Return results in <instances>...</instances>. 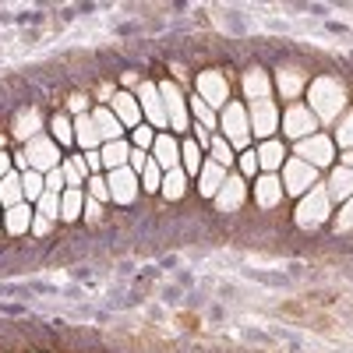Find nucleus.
I'll return each instance as SVG.
<instances>
[{"mask_svg": "<svg viewBox=\"0 0 353 353\" xmlns=\"http://www.w3.org/2000/svg\"><path fill=\"white\" fill-rule=\"evenodd\" d=\"M152 163H156L163 173L181 166V138L170 134V131H159V134H156V145H152Z\"/></svg>", "mask_w": 353, "mask_h": 353, "instance_id": "obj_15", "label": "nucleus"}, {"mask_svg": "<svg viewBox=\"0 0 353 353\" xmlns=\"http://www.w3.org/2000/svg\"><path fill=\"white\" fill-rule=\"evenodd\" d=\"M32 216H36V209L28 201H21V205H14V209L4 212V230L11 233V237H21V233L32 230Z\"/></svg>", "mask_w": 353, "mask_h": 353, "instance_id": "obj_24", "label": "nucleus"}, {"mask_svg": "<svg viewBox=\"0 0 353 353\" xmlns=\"http://www.w3.org/2000/svg\"><path fill=\"white\" fill-rule=\"evenodd\" d=\"M110 110H113V117L124 124V131L131 128H141V106H138V96L134 92H117L113 99H110Z\"/></svg>", "mask_w": 353, "mask_h": 353, "instance_id": "obj_16", "label": "nucleus"}, {"mask_svg": "<svg viewBox=\"0 0 353 353\" xmlns=\"http://www.w3.org/2000/svg\"><path fill=\"white\" fill-rule=\"evenodd\" d=\"M343 166H350V170H353V149H350V152H343Z\"/></svg>", "mask_w": 353, "mask_h": 353, "instance_id": "obj_51", "label": "nucleus"}, {"mask_svg": "<svg viewBox=\"0 0 353 353\" xmlns=\"http://www.w3.org/2000/svg\"><path fill=\"white\" fill-rule=\"evenodd\" d=\"M279 106L272 103V99H261V103H251L248 106V121H251V138H258V141H269V138H276V131H279Z\"/></svg>", "mask_w": 353, "mask_h": 353, "instance_id": "obj_8", "label": "nucleus"}, {"mask_svg": "<svg viewBox=\"0 0 353 353\" xmlns=\"http://www.w3.org/2000/svg\"><path fill=\"white\" fill-rule=\"evenodd\" d=\"M156 134H159V131H152L149 124H141V128H134V131H131V149H141V152H152V145H156Z\"/></svg>", "mask_w": 353, "mask_h": 353, "instance_id": "obj_37", "label": "nucleus"}, {"mask_svg": "<svg viewBox=\"0 0 353 353\" xmlns=\"http://www.w3.org/2000/svg\"><path fill=\"white\" fill-rule=\"evenodd\" d=\"M279 181H283V191L290 194V198H304L314 184H318V170L314 166H307L304 159H286L283 163V170H279Z\"/></svg>", "mask_w": 353, "mask_h": 353, "instance_id": "obj_6", "label": "nucleus"}, {"mask_svg": "<svg viewBox=\"0 0 353 353\" xmlns=\"http://www.w3.org/2000/svg\"><path fill=\"white\" fill-rule=\"evenodd\" d=\"M307 96H311V113L318 117V124H332L343 117L346 106V85L339 78H314L307 85Z\"/></svg>", "mask_w": 353, "mask_h": 353, "instance_id": "obj_1", "label": "nucleus"}, {"mask_svg": "<svg viewBox=\"0 0 353 353\" xmlns=\"http://www.w3.org/2000/svg\"><path fill=\"white\" fill-rule=\"evenodd\" d=\"M244 198H248V181L241 173H226V184L219 188V194L212 201H216L219 212H233V209H241V205H244Z\"/></svg>", "mask_w": 353, "mask_h": 353, "instance_id": "obj_13", "label": "nucleus"}, {"mask_svg": "<svg viewBox=\"0 0 353 353\" xmlns=\"http://www.w3.org/2000/svg\"><path fill=\"white\" fill-rule=\"evenodd\" d=\"M134 96H138L141 117H149V128H152V131L170 128V121H166V106H163V96H159V85H156V81H141Z\"/></svg>", "mask_w": 353, "mask_h": 353, "instance_id": "obj_10", "label": "nucleus"}, {"mask_svg": "<svg viewBox=\"0 0 353 353\" xmlns=\"http://www.w3.org/2000/svg\"><path fill=\"white\" fill-rule=\"evenodd\" d=\"M279 128H283V134H286V138L304 141V138H311V134L318 131V117L311 113V106L290 103V106H286V113L279 117Z\"/></svg>", "mask_w": 353, "mask_h": 353, "instance_id": "obj_7", "label": "nucleus"}, {"mask_svg": "<svg viewBox=\"0 0 353 353\" xmlns=\"http://www.w3.org/2000/svg\"><path fill=\"white\" fill-rule=\"evenodd\" d=\"M194 81H198V99L209 110H216V106L223 110L230 103V81H226L223 71H201Z\"/></svg>", "mask_w": 353, "mask_h": 353, "instance_id": "obj_11", "label": "nucleus"}, {"mask_svg": "<svg viewBox=\"0 0 353 353\" xmlns=\"http://www.w3.org/2000/svg\"><path fill=\"white\" fill-rule=\"evenodd\" d=\"M188 110L194 113V121H198V124H201L205 131H212V128L219 124V113H216V110H209V106H205V103H201L198 96H194V99L188 103Z\"/></svg>", "mask_w": 353, "mask_h": 353, "instance_id": "obj_36", "label": "nucleus"}, {"mask_svg": "<svg viewBox=\"0 0 353 353\" xmlns=\"http://www.w3.org/2000/svg\"><path fill=\"white\" fill-rule=\"evenodd\" d=\"M297 226L301 230H318L325 219H332V198H329V191H325V184H314L304 198H301V205H297Z\"/></svg>", "mask_w": 353, "mask_h": 353, "instance_id": "obj_3", "label": "nucleus"}, {"mask_svg": "<svg viewBox=\"0 0 353 353\" xmlns=\"http://www.w3.org/2000/svg\"><path fill=\"white\" fill-rule=\"evenodd\" d=\"M149 159H152L149 152H141V149H131V159H128V166H131L134 173H141L145 166H149Z\"/></svg>", "mask_w": 353, "mask_h": 353, "instance_id": "obj_45", "label": "nucleus"}, {"mask_svg": "<svg viewBox=\"0 0 353 353\" xmlns=\"http://www.w3.org/2000/svg\"><path fill=\"white\" fill-rule=\"evenodd\" d=\"M304 85H307V81H304V71H301V68H283V71L276 74V88H279V96H283V99H290V103L304 92Z\"/></svg>", "mask_w": 353, "mask_h": 353, "instance_id": "obj_25", "label": "nucleus"}, {"mask_svg": "<svg viewBox=\"0 0 353 353\" xmlns=\"http://www.w3.org/2000/svg\"><path fill=\"white\" fill-rule=\"evenodd\" d=\"M223 184H226V170H223L219 163H212V159H205V163H201V173H198V191H201V198H216Z\"/></svg>", "mask_w": 353, "mask_h": 353, "instance_id": "obj_20", "label": "nucleus"}, {"mask_svg": "<svg viewBox=\"0 0 353 353\" xmlns=\"http://www.w3.org/2000/svg\"><path fill=\"white\" fill-rule=\"evenodd\" d=\"M50 226H53V219H46V216H32V230H28V233H36V237H46V233H50Z\"/></svg>", "mask_w": 353, "mask_h": 353, "instance_id": "obj_46", "label": "nucleus"}, {"mask_svg": "<svg viewBox=\"0 0 353 353\" xmlns=\"http://www.w3.org/2000/svg\"><path fill=\"white\" fill-rule=\"evenodd\" d=\"M74 145H81L85 152H96V149H103V138H99V131H96L92 113H81V117H74Z\"/></svg>", "mask_w": 353, "mask_h": 353, "instance_id": "obj_21", "label": "nucleus"}, {"mask_svg": "<svg viewBox=\"0 0 353 353\" xmlns=\"http://www.w3.org/2000/svg\"><path fill=\"white\" fill-rule=\"evenodd\" d=\"M50 131H53V141L57 145H74V121H68L64 113H57L50 121Z\"/></svg>", "mask_w": 353, "mask_h": 353, "instance_id": "obj_33", "label": "nucleus"}, {"mask_svg": "<svg viewBox=\"0 0 353 353\" xmlns=\"http://www.w3.org/2000/svg\"><path fill=\"white\" fill-rule=\"evenodd\" d=\"M36 212H39V216H46V219H61V194L46 191V194L36 201Z\"/></svg>", "mask_w": 353, "mask_h": 353, "instance_id": "obj_39", "label": "nucleus"}, {"mask_svg": "<svg viewBox=\"0 0 353 353\" xmlns=\"http://www.w3.org/2000/svg\"><path fill=\"white\" fill-rule=\"evenodd\" d=\"M343 152H350L353 149V110H346L343 117H339V124H336V138H332Z\"/></svg>", "mask_w": 353, "mask_h": 353, "instance_id": "obj_35", "label": "nucleus"}, {"mask_svg": "<svg viewBox=\"0 0 353 353\" xmlns=\"http://www.w3.org/2000/svg\"><path fill=\"white\" fill-rule=\"evenodd\" d=\"M0 311H4V314H21V304H4Z\"/></svg>", "mask_w": 353, "mask_h": 353, "instance_id": "obj_49", "label": "nucleus"}, {"mask_svg": "<svg viewBox=\"0 0 353 353\" xmlns=\"http://www.w3.org/2000/svg\"><path fill=\"white\" fill-rule=\"evenodd\" d=\"M209 152H212V163H219L223 170H230V166H233V145H230L223 134H212Z\"/></svg>", "mask_w": 353, "mask_h": 353, "instance_id": "obj_34", "label": "nucleus"}, {"mask_svg": "<svg viewBox=\"0 0 353 353\" xmlns=\"http://www.w3.org/2000/svg\"><path fill=\"white\" fill-rule=\"evenodd\" d=\"M163 198H170V201H181L184 198V191H188V173L176 166V170H166L163 173Z\"/></svg>", "mask_w": 353, "mask_h": 353, "instance_id": "obj_29", "label": "nucleus"}, {"mask_svg": "<svg viewBox=\"0 0 353 353\" xmlns=\"http://www.w3.org/2000/svg\"><path fill=\"white\" fill-rule=\"evenodd\" d=\"M0 226H4V209H0Z\"/></svg>", "mask_w": 353, "mask_h": 353, "instance_id": "obj_52", "label": "nucleus"}, {"mask_svg": "<svg viewBox=\"0 0 353 353\" xmlns=\"http://www.w3.org/2000/svg\"><path fill=\"white\" fill-rule=\"evenodd\" d=\"M201 145L194 141V138H184L181 141V170L188 173V176H198L201 173Z\"/></svg>", "mask_w": 353, "mask_h": 353, "instance_id": "obj_30", "label": "nucleus"}, {"mask_svg": "<svg viewBox=\"0 0 353 353\" xmlns=\"http://www.w3.org/2000/svg\"><path fill=\"white\" fill-rule=\"evenodd\" d=\"M325 191H329V198H332V201H339V205H343V201H350V198H353V170L339 163V166L332 170V176L325 181Z\"/></svg>", "mask_w": 353, "mask_h": 353, "instance_id": "obj_22", "label": "nucleus"}, {"mask_svg": "<svg viewBox=\"0 0 353 353\" xmlns=\"http://www.w3.org/2000/svg\"><path fill=\"white\" fill-rule=\"evenodd\" d=\"M61 170H64V181H68V188H81L88 176V166H85V156H71V159H64L61 163Z\"/></svg>", "mask_w": 353, "mask_h": 353, "instance_id": "obj_31", "label": "nucleus"}, {"mask_svg": "<svg viewBox=\"0 0 353 353\" xmlns=\"http://www.w3.org/2000/svg\"><path fill=\"white\" fill-rule=\"evenodd\" d=\"M286 191H283V181L279 173H258L254 176V201L258 209H276V205H283Z\"/></svg>", "mask_w": 353, "mask_h": 353, "instance_id": "obj_14", "label": "nucleus"}, {"mask_svg": "<svg viewBox=\"0 0 353 353\" xmlns=\"http://www.w3.org/2000/svg\"><path fill=\"white\" fill-rule=\"evenodd\" d=\"M219 128L223 138L233 145V152H248L251 149V121H248V106L241 103H226L219 110Z\"/></svg>", "mask_w": 353, "mask_h": 353, "instance_id": "obj_2", "label": "nucleus"}, {"mask_svg": "<svg viewBox=\"0 0 353 353\" xmlns=\"http://www.w3.org/2000/svg\"><path fill=\"white\" fill-rule=\"evenodd\" d=\"M64 184H68V181H64V170H61V166L46 173V191H53V194H64Z\"/></svg>", "mask_w": 353, "mask_h": 353, "instance_id": "obj_42", "label": "nucleus"}, {"mask_svg": "<svg viewBox=\"0 0 353 353\" xmlns=\"http://www.w3.org/2000/svg\"><path fill=\"white\" fill-rule=\"evenodd\" d=\"M81 216H85L88 223H99V219H103V205H99L96 198H88V194H85V212H81Z\"/></svg>", "mask_w": 353, "mask_h": 353, "instance_id": "obj_43", "label": "nucleus"}, {"mask_svg": "<svg viewBox=\"0 0 353 353\" xmlns=\"http://www.w3.org/2000/svg\"><path fill=\"white\" fill-rule=\"evenodd\" d=\"M92 121H96V131H99L103 145H106V141H121V138H124V124L113 117V110H110V106H96V110H92Z\"/></svg>", "mask_w": 353, "mask_h": 353, "instance_id": "obj_23", "label": "nucleus"}, {"mask_svg": "<svg viewBox=\"0 0 353 353\" xmlns=\"http://www.w3.org/2000/svg\"><path fill=\"white\" fill-rule=\"evenodd\" d=\"M339 230H353V198L343 201V209H339V219H336Z\"/></svg>", "mask_w": 353, "mask_h": 353, "instance_id": "obj_44", "label": "nucleus"}, {"mask_svg": "<svg viewBox=\"0 0 353 353\" xmlns=\"http://www.w3.org/2000/svg\"><path fill=\"white\" fill-rule=\"evenodd\" d=\"M106 184H110V201L117 205H131L141 191V181L131 166H121V170H110L106 173Z\"/></svg>", "mask_w": 353, "mask_h": 353, "instance_id": "obj_12", "label": "nucleus"}, {"mask_svg": "<svg viewBox=\"0 0 353 353\" xmlns=\"http://www.w3.org/2000/svg\"><path fill=\"white\" fill-rule=\"evenodd\" d=\"M11 131H14V138H18L21 145H28L36 134H43V117H39V110H36V106H25V110L14 117Z\"/></svg>", "mask_w": 353, "mask_h": 353, "instance_id": "obj_19", "label": "nucleus"}, {"mask_svg": "<svg viewBox=\"0 0 353 353\" xmlns=\"http://www.w3.org/2000/svg\"><path fill=\"white\" fill-rule=\"evenodd\" d=\"M237 173L244 176H258L261 173V166H258V156H254V149H248V152H241V159H237Z\"/></svg>", "mask_w": 353, "mask_h": 353, "instance_id": "obj_41", "label": "nucleus"}, {"mask_svg": "<svg viewBox=\"0 0 353 353\" xmlns=\"http://www.w3.org/2000/svg\"><path fill=\"white\" fill-rule=\"evenodd\" d=\"M25 163H28V170H36V173H50V170H57L64 163V156H61V145H57L50 134H36L32 141L25 145Z\"/></svg>", "mask_w": 353, "mask_h": 353, "instance_id": "obj_5", "label": "nucleus"}, {"mask_svg": "<svg viewBox=\"0 0 353 353\" xmlns=\"http://www.w3.org/2000/svg\"><path fill=\"white\" fill-rule=\"evenodd\" d=\"M8 173H14V159L8 152H0V176H8Z\"/></svg>", "mask_w": 353, "mask_h": 353, "instance_id": "obj_47", "label": "nucleus"}, {"mask_svg": "<svg viewBox=\"0 0 353 353\" xmlns=\"http://www.w3.org/2000/svg\"><path fill=\"white\" fill-rule=\"evenodd\" d=\"M138 181H141V191H159V188H163V170L149 159V166L138 173Z\"/></svg>", "mask_w": 353, "mask_h": 353, "instance_id": "obj_38", "label": "nucleus"}, {"mask_svg": "<svg viewBox=\"0 0 353 353\" xmlns=\"http://www.w3.org/2000/svg\"><path fill=\"white\" fill-rule=\"evenodd\" d=\"M21 194H25V201H39L46 194V176L36 170H25L21 173Z\"/></svg>", "mask_w": 353, "mask_h": 353, "instance_id": "obj_32", "label": "nucleus"}, {"mask_svg": "<svg viewBox=\"0 0 353 353\" xmlns=\"http://www.w3.org/2000/svg\"><path fill=\"white\" fill-rule=\"evenodd\" d=\"M159 96H163V106H166L170 131L173 134H191V110H188V99L181 92V85L176 81H159Z\"/></svg>", "mask_w": 353, "mask_h": 353, "instance_id": "obj_4", "label": "nucleus"}, {"mask_svg": "<svg viewBox=\"0 0 353 353\" xmlns=\"http://www.w3.org/2000/svg\"><path fill=\"white\" fill-rule=\"evenodd\" d=\"M99 156H103V170H121V166H128V159H131V141H128V138L106 141L103 149H99Z\"/></svg>", "mask_w": 353, "mask_h": 353, "instance_id": "obj_26", "label": "nucleus"}, {"mask_svg": "<svg viewBox=\"0 0 353 353\" xmlns=\"http://www.w3.org/2000/svg\"><path fill=\"white\" fill-rule=\"evenodd\" d=\"M25 194H21V173H8V176H0V209H14V205H21Z\"/></svg>", "mask_w": 353, "mask_h": 353, "instance_id": "obj_27", "label": "nucleus"}, {"mask_svg": "<svg viewBox=\"0 0 353 353\" xmlns=\"http://www.w3.org/2000/svg\"><path fill=\"white\" fill-rule=\"evenodd\" d=\"M254 156H258V166H261V173H279V170H283V163H286V145H283L279 138L258 141Z\"/></svg>", "mask_w": 353, "mask_h": 353, "instance_id": "obj_17", "label": "nucleus"}, {"mask_svg": "<svg viewBox=\"0 0 353 353\" xmlns=\"http://www.w3.org/2000/svg\"><path fill=\"white\" fill-rule=\"evenodd\" d=\"M121 81H124V85H138V74H134V71H128V74H124Z\"/></svg>", "mask_w": 353, "mask_h": 353, "instance_id": "obj_50", "label": "nucleus"}, {"mask_svg": "<svg viewBox=\"0 0 353 353\" xmlns=\"http://www.w3.org/2000/svg\"><path fill=\"white\" fill-rule=\"evenodd\" d=\"M88 198H96L99 205H106L110 201V184H106V176H88Z\"/></svg>", "mask_w": 353, "mask_h": 353, "instance_id": "obj_40", "label": "nucleus"}, {"mask_svg": "<svg viewBox=\"0 0 353 353\" xmlns=\"http://www.w3.org/2000/svg\"><path fill=\"white\" fill-rule=\"evenodd\" d=\"M297 159H304L307 166L321 170V166H332L336 163V141L329 134H311L304 141H297Z\"/></svg>", "mask_w": 353, "mask_h": 353, "instance_id": "obj_9", "label": "nucleus"}, {"mask_svg": "<svg viewBox=\"0 0 353 353\" xmlns=\"http://www.w3.org/2000/svg\"><path fill=\"white\" fill-rule=\"evenodd\" d=\"M244 96H248V103L272 99V74L265 71V68H251L244 74Z\"/></svg>", "mask_w": 353, "mask_h": 353, "instance_id": "obj_18", "label": "nucleus"}, {"mask_svg": "<svg viewBox=\"0 0 353 353\" xmlns=\"http://www.w3.org/2000/svg\"><path fill=\"white\" fill-rule=\"evenodd\" d=\"M85 103H88L85 96H71V106H68V110H74V113L81 117V113H85Z\"/></svg>", "mask_w": 353, "mask_h": 353, "instance_id": "obj_48", "label": "nucleus"}, {"mask_svg": "<svg viewBox=\"0 0 353 353\" xmlns=\"http://www.w3.org/2000/svg\"><path fill=\"white\" fill-rule=\"evenodd\" d=\"M81 212H85V191L81 188H64V194H61V219L74 223V219H81Z\"/></svg>", "mask_w": 353, "mask_h": 353, "instance_id": "obj_28", "label": "nucleus"}]
</instances>
